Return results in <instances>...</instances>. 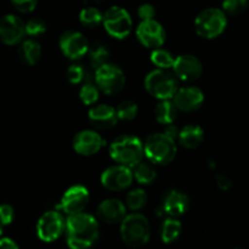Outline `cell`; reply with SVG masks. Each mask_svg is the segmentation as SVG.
Masks as SVG:
<instances>
[{"mask_svg": "<svg viewBox=\"0 0 249 249\" xmlns=\"http://www.w3.org/2000/svg\"><path fill=\"white\" fill-rule=\"evenodd\" d=\"M99 237V223L91 214L70 215L66 223V238L71 249H88Z\"/></svg>", "mask_w": 249, "mask_h": 249, "instance_id": "6da1fadb", "label": "cell"}, {"mask_svg": "<svg viewBox=\"0 0 249 249\" xmlns=\"http://www.w3.org/2000/svg\"><path fill=\"white\" fill-rule=\"evenodd\" d=\"M109 156L118 164L134 168L145 157V147L142 141L136 136L123 135L111 143Z\"/></svg>", "mask_w": 249, "mask_h": 249, "instance_id": "7a4b0ae2", "label": "cell"}, {"mask_svg": "<svg viewBox=\"0 0 249 249\" xmlns=\"http://www.w3.org/2000/svg\"><path fill=\"white\" fill-rule=\"evenodd\" d=\"M143 147H145V157L152 164L158 165L169 164L178 152L175 140L168 136L164 131L151 134L150 136H147Z\"/></svg>", "mask_w": 249, "mask_h": 249, "instance_id": "3957f363", "label": "cell"}, {"mask_svg": "<svg viewBox=\"0 0 249 249\" xmlns=\"http://www.w3.org/2000/svg\"><path fill=\"white\" fill-rule=\"evenodd\" d=\"M121 237L129 247H142L151 237L150 221L145 215L136 212L129 214L121 223Z\"/></svg>", "mask_w": 249, "mask_h": 249, "instance_id": "277c9868", "label": "cell"}, {"mask_svg": "<svg viewBox=\"0 0 249 249\" xmlns=\"http://www.w3.org/2000/svg\"><path fill=\"white\" fill-rule=\"evenodd\" d=\"M145 89L157 100H172L179 89V79L169 70H153L146 75Z\"/></svg>", "mask_w": 249, "mask_h": 249, "instance_id": "5b68a950", "label": "cell"}, {"mask_svg": "<svg viewBox=\"0 0 249 249\" xmlns=\"http://www.w3.org/2000/svg\"><path fill=\"white\" fill-rule=\"evenodd\" d=\"M228 27V15L223 9L208 7L197 15L195 19V29L199 36L204 39H214L224 33Z\"/></svg>", "mask_w": 249, "mask_h": 249, "instance_id": "8992f818", "label": "cell"}, {"mask_svg": "<svg viewBox=\"0 0 249 249\" xmlns=\"http://www.w3.org/2000/svg\"><path fill=\"white\" fill-rule=\"evenodd\" d=\"M94 80L100 91L109 96L119 94L125 87V74L123 70L109 62L95 70Z\"/></svg>", "mask_w": 249, "mask_h": 249, "instance_id": "52a82bcc", "label": "cell"}, {"mask_svg": "<svg viewBox=\"0 0 249 249\" xmlns=\"http://www.w3.org/2000/svg\"><path fill=\"white\" fill-rule=\"evenodd\" d=\"M104 24L107 33L116 39H125L133 32V18L125 9L111 6L104 12Z\"/></svg>", "mask_w": 249, "mask_h": 249, "instance_id": "ba28073f", "label": "cell"}, {"mask_svg": "<svg viewBox=\"0 0 249 249\" xmlns=\"http://www.w3.org/2000/svg\"><path fill=\"white\" fill-rule=\"evenodd\" d=\"M66 220L57 211H49L40 216L36 224V235L44 242H53L66 232Z\"/></svg>", "mask_w": 249, "mask_h": 249, "instance_id": "9c48e42d", "label": "cell"}, {"mask_svg": "<svg viewBox=\"0 0 249 249\" xmlns=\"http://www.w3.org/2000/svg\"><path fill=\"white\" fill-rule=\"evenodd\" d=\"M89 201V190L83 185H74V186H71L70 189L66 190L56 208L67 214L68 216L74 215V214L83 213Z\"/></svg>", "mask_w": 249, "mask_h": 249, "instance_id": "30bf717a", "label": "cell"}, {"mask_svg": "<svg viewBox=\"0 0 249 249\" xmlns=\"http://www.w3.org/2000/svg\"><path fill=\"white\" fill-rule=\"evenodd\" d=\"M134 174L133 169L125 165L117 163L116 165L107 168L101 174L100 181L101 185L108 191L119 192L124 191L133 184Z\"/></svg>", "mask_w": 249, "mask_h": 249, "instance_id": "8fae6325", "label": "cell"}, {"mask_svg": "<svg viewBox=\"0 0 249 249\" xmlns=\"http://www.w3.org/2000/svg\"><path fill=\"white\" fill-rule=\"evenodd\" d=\"M58 45L63 55L73 61L80 60L89 53V41L84 34L77 31L63 32Z\"/></svg>", "mask_w": 249, "mask_h": 249, "instance_id": "7c38bea8", "label": "cell"}, {"mask_svg": "<svg viewBox=\"0 0 249 249\" xmlns=\"http://www.w3.org/2000/svg\"><path fill=\"white\" fill-rule=\"evenodd\" d=\"M136 36L141 45L147 49L162 48L165 41V31L162 24L156 19L141 21L136 28Z\"/></svg>", "mask_w": 249, "mask_h": 249, "instance_id": "4fadbf2b", "label": "cell"}, {"mask_svg": "<svg viewBox=\"0 0 249 249\" xmlns=\"http://www.w3.org/2000/svg\"><path fill=\"white\" fill-rule=\"evenodd\" d=\"M172 70L178 79L190 83L195 82L201 77L202 72H203V66L196 56L185 53V55L175 57V62Z\"/></svg>", "mask_w": 249, "mask_h": 249, "instance_id": "5bb4252c", "label": "cell"}, {"mask_svg": "<svg viewBox=\"0 0 249 249\" xmlns=\"http://www.w3.org/2000/svg\"><path fill=\"white\" fill-rule=\"evenodd\" d=\"M105 141L102 136L95 130H82L75 134L73 138L72 146L73 150L80 156L90 157L101 151L104 147Z\"/></svg>", "mask_w": 249, "mask_h": 249, "instance_id": "9a60e30c", "label": "cell"}, {"mask_svg": "<svg viewBox=\"0 0 249 249\" xmlns=\"http://www.w3.org/2000/svg\"><path fill=\"white\" fill-rule=\"evenodd\" d=\"M172 100L179 111L190 113L201 108L204 102V94L197 87H184L178 89Z\"/></svg>", "mask_w": 249, "mask_h": 249, "instance_id": "2e32d148", "label": "cell"}, {"mask_svg": "<svg viewBox=\"0 0 249 249\" xmlns=\"http://www.w3.org/2000/svg\"><path fill=\"white\" fill-rule=\"evenodd\" d=\"M26 23L16 15H6L0 18V40L6 45H15L23 39Z\"/></svg>", "mask_w": 249, "mask_h": 249, "instance_id": "e0dca14e", "label": "cell"}, {"mask_svg": "<svg viewBox=\"0 0 249 249\" xmlns=\"http://www.w3.org/2000/svg\"><path fill=\"white\" fill-rule=\"evenodd\" d=\"M89 122L94 128L100 130H108L117 125L119 118L116 108L106 104L95 105L89 109Z\"/></svg>", "mask_w": 249, "mask_h": 249, "instance_id": "ac0fdd59", "label": "cell"}, {"mask_svg": "<svg viewBox=\"0 0 249 249\" xmlns=\"http://www.w3.org/2000/svg\"><path fill=\"white\" fill-rule=\"evenodd\" d=\"M97 218L106 224H118L126 216V207L121 199L107 198L97 207Z\"/></svg>", "mask_w": 249, "mask_h": 249, "instance_id": "d6986e66", "label": "cell"}, {"mask_svg": "<svg viewBox=\"0 0 249 249\" xmlns=\"http://www.w3.org/2000/svg\"><path fill=\"white\" fill-rule=\"evenodd\" d=\"M189 207L190 199L187 195L181 191H178V190L168 192L162 204L165 215L173 216V218H179V216L184 215L189 211Z\"/></svg>", "mask_w": 249, "mask_h": 249, "instance_id": "ffe728a7", "label": "cell"}, {"mask_svg": "<svg viewBox=\"0 0 249 249\" xmlns=\"http://www.w3.org/2000/svg\"><path fill=\"white\" fill-rule=\"evenodd\" d=\"M204 140V130L199 125L196 124H189L184 126L180 130L178 141L180 146L187 148V150H194L201 146V143Z\"/></svg>", "mask_w": 249, "mask_h": 249, "instance_id": "44dd1931", "label": "cell"}, {"mask_svg": "<svg viewBox=\"0 0 249 249\" xmlns=\"http://www.w3.org/2000/svg\"><path fill=\"white\" fill-rule=\"evenodd\" d=\"M18 57L24 65L34 66L40 61L41 53V46L38 41L33 40V39H28V40L22 41L21 45L18 46Z\"/></svg>", "mask_w": 249, "mask_h": 249, "instance_id": "7402d4cb", "label": "cell"}, {"mask_svg": "<svg viewBox=\"0 0 249 249\" xmlns=\"http://www.w3.org/2000/svg\"><path fill=\"white\" fill-rule=\"evenodd\" d=\"M178 107L173 100H160L155 108V117L158 123L163 125L173 124L178 117Z\"/></svg>", "mask_w": 249, "mask_h": 249, "instance_id": "603a6c76", "label": "cell"}, {"mask_svg": "<svg viewBox=\"0 0 249 249\" xmlns=\"http://www.w3.org/2000/svg\"><path fill=\"white\" fill-rule=\"evenodd\" d=\"M131 169H133L134 179L140 185H151L157 179V172H156L155 167L151 164L150 160L148 162L141 160L139 164H136Z\"/></svg>", "mask_w": 249, "mask_h": 249, "instance_id": "cb8c5ba5", "label": "cell"}, {"mask_svg": "<svg viewBox=\"0 0 249 249\" xmlns=\"http://www.w3.org/2000/svg\"><path fill=\"white\" fill-rule=\"evenodd\" d=\"M181 230L182 225L180 220L169 216L163 221L162 226H160V238L164 243H172L179 238Z\"/></svg>", "mask_w": 249, "mask_h": 249, "instance_id": "d4e9b609", "label": "cell"}, {"mask_svg": "<svg viewBox=\"0 0 249 249\" xmlns=\"http://www.w3.org/2000/svg\"><path fill=\"white\" fill-rule=\"evenodd\" d=\"M80 23L88 28H95L104 22V14L97 7L88 6L79 12Z\"/></svg>", "mask_w": 249, "mask_h": 249, "instance_id": "484cf974", "label": "cell"}, {"mask_svg": "<svg viewBox=\"0 0 249 249\" xmlns=\"http://www.w3.org/2000/svg\"><path fill=\"white\" fill-rule=\"evenodd\" d=\"M151 62L160 70H170L175 62V57L170 51L158 48L151 53Z\"/></svg>", "mask_w": 249, "mask_h": 249, "instance_id": "4316f807", "label": "cell"}, {"mask_svg": "<svg viewBox=\"0 0 249 249\" xmlns=\"http://www.w3.org/2000/svg\"><path fill=\"white\" fill-rule=\"evenodd\" d=\"M100 97V89L96 83H92L91 80L88 79L87 82L83 83L82 88L79 90V99L85 106H92L97 102Z\"/></svg>", "mask_w": 249, "mask_h": 249, "instance_id": "83f0119b", "label": "cell"}, {"mask_svg": "<svg viewBox=\"0 0 249 249\" xmlns=\"http://www.w3.org/2000/svg\"><path fill=\"white\" fill-rule=\"evenodd\" d=\"M147 203V194L142 189H134L128 192L125 197V204L130 211L138 212Z\"/></svg>", "mask_w": 249, "mask_h": 249, "instance_id": "f1b7e54d", "label": "cell"}, {"mask_svg": "<svg viewBox=\"0 0 249 249\" xmlns=\"http://www.w3.org/2000/svg\"><path fill=\"white\" fill-rule=\"evenodd\" d=\"M109 58V50L102 44H96L89 50V60L90 65L96 70L101 67L105 63L108 62Z\"/></svg>", "mask_w": 249, "mask_h": 249, "instance_id": "f546056e", "label": "cell"}, {"mask_svg": "<svg viewBox=\"0 0 249 249\" xmlns=\"http://www.w3.org/2000/svg\"><path fill=\"white\" fill-rule=\"evenodd\" d=\"M116 111L119 121L129 122L136 118L139 113V107L136 102L131 101V100H125L117 106Z\"/></svg>", "mask_w": 249, "mask_h": 249, "instance_id": "4dcf8cb0", "label": "cell"}, {"mask_svg": "<svg viewBox=\"0 0 249 249\" xmlns=\"http://www.w3.org/2000/svg\"><path fill=\"white\" fill-rule=\"evenodd\" d=\"M249 0H223V11L229 16H238L247 10Z\"/></svg>", "mask_w": 249, "mask_h": 249, "instance_id": "1f68e13d", "label": "cell"}, {"mask_svg": "<svg viewBox=\"0 0 249 249\" xmlns=\"http://www.w3.org/2000/svg\"><path fill=\"white\" fill-rule=\"evenodd\" d=\"M87 70L80 65H71L70 67H68L67 73H66L68 82L73 85H78L80 84V83L87 82V80L89 79V78L87 77Z\"/></svg>", "mask_w": 249, "mask_h": 249, "instance_id": "d6a6232c", "label": "cell"}, {"mask_svg": "<svg viewBox=\"0 0 249 249\" xmlns=\"http://www.w3.org/2000/svg\"><path fill=\"white\" fill-rule=\"evenodd\" d=\"M46 32V23L41 18H32L26 23V34L31 36H41Z\"/></svg>", "mask_w": 249, "mask_h": 249, "instance_id": "836d02e7", "label": "cell"}, {"mask_svg": "<svg viewBox=\"0 0 249 249\" xmlns=\"http://www.w3.org/2000/svg\"><path fill=\"white\" fill-rule=\"evenodd\" d=\"M11 2L15 9L18 10L19 12L28 14V12L34 11L36 4H38V0H11Z\"/></svg>", "mask_w": 249, "mask_h": 249, "instance_id": "e575fe53", "label": "cell"}, {"mask_svg": "<svg viewBox=\"0 0 249 249\" xmlns=\"http://www.w3.org/2000/svg\"><path fill=\"white\" fill-rule=\"evenodd\" d=\"M15 219V211L10 204H0V224L10 225Z\"/></svg>", "mask_w": 249, "mask_h": 249, "instance_id": "d590c367", "label": "cell"}, {"mask_svg": "<svg viewBox=\"0 0 249 249\" xmlns=\"http://www.w3.org/2000/svg\"><path fill=\"white\" fill-rule=\"evenodd\" d=\"M138 16L141 21H148V19H155L156 16V7L152 4H145L140 5L138 9Z\"/></svg>", "mask_w": 249, "mask_h": 249, "instance_id": "8d00e7d4", "label": "cell"}, {"mask_svg": "<svg viewBox=\"0 0 249 249\" xmlns=\"http://www.w3.org/2000/svg\"><path fill=\"white\" fill-rule=\"evenodd\" d=\"M216 185L223 191H229L232 187V180L226 175H216Z\"/></svg>", "mask_w": 249, "mask_h": 249, "instance_id": "74e56055", "label": "cell"}, {"mask_svg": "<svg viewBox=\"0 0 249 249\" xmlns=\"http://www.w3.org/2000/svg\"><path fill=\"white\" fill-rule=\"evenodd\" d=\"M0 249H19L18 246L16 245L15 241H12L11 238H0Z\"/></svg>", "mask_w": 249, "mask_h": 249, "instance_id": "f35d334b", "label": "cell"}, {"mask_svg": "<svg viewBox=\"0 0 249 249\" xmlns=\"http://www.w3.org/2000/svg\"><path fill=\"white\" fill-rule=\"evenodd\" d=\"M164 133L167 134L168 136H170V138L174 139V140H177L178 136H179L180 130L178 129V126L174 125V123H173V124H168V125H165Z\"/></svg>", "mask_w": 249, "mask_h": 249, "instance_id": "ab89813d", "label": "cell"}, {"mask_svg": "<svg viewBox=\"0 0 249 249\" xmlns=\"http://www.w3.org/2000/svg\"><path fill=\"white\" fill-rule=\"evenodd\" d=\"M1 235H2V225L0 224V238H1Z\"/></svg>", "mask_w": 249, "mask_h": 249, "instance_id": "60d3db41", "label": "cell"}, {"mask_svg": "<svg viewBox=\"0 0 249 249\" xmlns=\"http://www.w3.org/2000/svg\"><path fill=\"white\" fill-rule=\"evenodd\" d=\"M235 249H242V248H235Z\"/></svg>", "mask_w": 249, "mask_h": 249, "instance_id": "b9f144b4", "label": "cell"}]
</instances>
